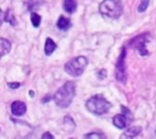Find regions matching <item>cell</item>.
<instances>
[{
  "mask_svg": "<svg viewBox=\"0 0 156 139\" xmlns=\"http://www.w3.org/2000/svg\"><path fill=\"white\" fill-rule=\"evenodd\" d=\"M74 96H76V84L71 81H68L62 87L58 88L53 96V99L58 107L66 109L71 104Z\"/></svg>",
  "mask_w": 156,
  "mask_h": 139,
  "instance_id": "cell-1",
  "label": "cell"
},
{
  "mask_svg": "<svg viewBox=\"0 0 156 139\" xmlns=\"http://www.w3.org/2000/svg\"><path fill=\"white\" fill-rule=\"evenodd\" d=\"M112 107V104L102 96V94H94L86 101V109L89 112L94 115H103L107 112Z\"/></svg>",
  "mask_w": 156,
  "mask_h": 139,
  "instance_id": "cell-2",
  "label": "cell"
},
{
  "mask_svg": "<svg viewBox=\"0 0 156 139\" xmlns=\"http://www.w3.org/2000/svg\"><path fill=\"white\" fill-rule=\"evenodd\" d=\"M99 11L104 17L117 19L122 14L121 0H103L99 5Z\"/></svg>",
  "mask_w": 156,
  "mask_h": 139,
  "instance_id": "cell-3",
  "label": "cell"
},
{
  "mask_svg": "<svg viewBox=\"0 0 156 139\" xmlns=\"http://www.w3.org/2000/svg\"><path fill=\"white\" fill-rule=\"evenodd\" d=\"M88 65V59L85 56H76L71 59L65 64V72L71 77H79L84 72L86 66Z\"/></svg>",
  "mask_w": 156,
  "mask_h": 139,
  "instance_id": "cell-4",
  "label": "cell"
},
{
  "mask_svg": "<svg viewBox=\"0 0 156 139\" xmlns=\"http://www.w3.org/2000/svg\"><path fill=\"white\" fill-rule=\"evenodd\" d=\"M150 41H151L150 33H144V34H140L138 36L134 37L131 41V43H129V46L137 50L140 55L144 56L149 54V51L147 49V44Z\"/></svg>",
  "mask_w": 156,
  "mask_h": 139,
  "instance_id": "cell-5",
  "label": "cell"
},
{
  "mask_svg": "<svg viewBox=\"0 0 156 139\" xmlns=\"http://www.w3.org/2000/svg\"><path fill=\"white\" fill-rule=\"evenodd\" d=\"M116 79L118 82H126V72H125V48H122L121 53L116 64Z\"/></svg>",
  "mask_w": 156,
  "mask_h": 139,
  "instance_id": "cell-6",
  "label": "cell"
},
{
  "mask_svg": "<svg viewBox=\"0 0 156 139\" xmlns=\"http://www.w3.org/2000/svg\"><path fill=\"white\" fill-rule=\"evenodd\" d=\"M11 112L14 116H23L27 112V104L23 101H14L11 105Z\"/></svg>",
  "mask_w": 156,
  "mask_h": 139,
  "instance_id": "cell-7",
  "label": "cell"
},
{
  "mask_svg": "<svg viewBox=\"0 0 156 139\" xmlns=\"http://www.w3.org/2000/svg\"><path fill=\"white\" fill-rule=\"evenodd\" d=\"M131 120L132 119L129 117H127L126 115L119 114V115H116L113 118V123L118 129H124V127H127L129 122H131Z\"/></svg>",
  "mask_w": 156,
  "mask_h": 139,
  "instance_id": "cell-8",
  "label": "cell"
},
{
  "mask_svg": "<svg viewBox=\"0 0 156 139\" xmlns=\"http://www.w3.org/2000/svg\"><path fill=\"white\" fill-rule=\"evenodd\" d=\"M11 48H12V44L9 39L0 37V57L6 55L8 53H10Z\"/></svg>",
  "mask_w": 156,
  "mask_h": 139,
  "instance_id": "cell-9",
  "label": "cell"
},
{
  "mask_svg": "<svg viewBox=\"0 0 156 139\" xmlns=\"http://www.w3.org/2000/svg\"><path fill=\"white\" fill-rule=\"evenodd\" d=\"M141 127H129L126 131L121 135V138H134L141 133Z\"/></svg>",
  "mask_w": 156,
  "mask_h": 139,
  "instance_id": "cell-10",
  "label": "cell"
},
{
  "mask_svg": "<svg viewBox=\"0 0 156 139\" xmlns=\"http://www.w3.org/2000/svg\"><path fill=\"white\" fill-rule=\"evenodd\" d=\"M76 6H78L76 0H64L63 2V9L69 14H72L73 12H76Z\"/></svg>",
  "mask_w": 156,
  "mask_h": 139,
  "instance_id": "cell-11",
  "label": "cell"
},
{
  "mask_svg": "<svg viewBox=\"0 0 156 139\" xmlns=\"http://www.w3.org/2000/svg\"><path fill=\"white\" fill-rule=\"evenodd\" d=\"M56 47H58V45L54 43L53 39L48 37V38L46 39V43H45V54L48 56L51 55V54L53 53L54 50L56 49Z\"/></svg>",
  "mask_w": 156,
  "mask_h": 139,
  "instance_id": "cell-12",
  "label": "cell"
},
{
  "mask_svg": "<svg viewBox=\"0 0 156 139\" xmlns=\"http://www.w3.org/2000/svg\"><path fill=\"white\" fill-rule=\"evenodd\" d=\"M56 27L60 29V30L66 31L71 27V21H70V19L67 18V17L60 16V18L58 19V23H56Z\"/></svg>",
  "mask_w": 156,
  "mask_h": 139,
  "instance_id": "cell-13",
  "label": "cell"
},
{
  "mask_svg": "<svg viewBox=\"0 0 156 139\" xmlns=\"http://www.w3.org/2000/svg\"><path fill=\"white\" fill-rule=\"evenodd\" d=\"M4 21H6L8 23H10L11 26H16L17 25L16 17L13 15V13L11 10H6V12H4Z\"/></svg>",
  "mask_w": 156,
  "mask_h": 139,
  "instance_id": "cell-14",
  "label": "cell"
},
{
  "mask_svg": "<svg viewBox=\"0 0 156 139\" xmlns=\"http://www.w3.org/2000/svg\"><path fill=\"white\" fill-rule=\"evenodd\" d=\"M64 125H65L66 130H68L69 133H71L74 129H76V123H74L73 119L69 116H66L64 118Z\"/></svg>",
  "mask_w": 156,
  "mask_h": 139,
  "instance_id": "cell-15",
  "label": "cell"
},
{
  "mask_svg": "<svg viewBox=\"0 0 156 139\" xmlns=\"http://www.w3.org/2000/svg\"><path fill=\"white\" fill-rule=\"evenodd\" d=\"M41 4H44V0H28L27 1L28 10H29L30 12L34 11L35 9H37L38 6H41Z\"/></svg>",
  "mask_w": 156,
  "mask_h": 139,
  "instance_id": "cell-16",
  "label": "cell"
},
{
  "mask_svg": "<svg viewBox=\"0 0 156 139\" xmlns=\"http://www.w3.org/2000/svg\"><path fill=\"white\" fill-rule=\"evenodd\" d=\"M31 23H32V25L34 28H38L39 25H41V17L39 16L37 13L33 12L31 14Z\"/></svg>",
  "mask_w": 156,
  "mask_h": 139,
  "instance_id": "cell-17",
  "label": "cell"
},
{
  "mask_svg": "<svg viewBox=\"0 0 156 139\" xmlns=\"http://www.w3.org/2000/svg\"><path fill=\"white\" fill-rule=\"evenodd\" d=\"M85 138H105V135L101 132H93V133H89L84 135Z\"/></svg>",
  "mask_w": 156,
  "mask_h": 139,
  "instance_id": "cell-18",
  "label": "cell"
},
{
  "mask_svg": "<svg viewBox=\"0 0 156 139\" xmlns=\"http://www.w3.org/2000/svg\"><path fill=\"white\" fill-rule=\"evenodd\" d=\"M149 2H150V0H141L140 3H139V5H138V12H140V13L144 12V11L148 9Z\"/></svg>",
  "mask_w": 156,
  "mask_h": 139,
  "instance_id": "cell-19",
  "label": "cell"
},
{
  "mask_svg": "<svg viewBox=\"0 0 156 139\" xmlns=\"http://www.w3.org/2000/svg\"><path fill=\"white\" fill-rule=\"evenodd\" d=\"M121 111H122V112H123L124 115H126L127 117H129V118L133 120V115H132V112H131V111H129V109H126V107L122 105V106H121Z\"/></svg>",
  "mask_w": 156,
  "mask_h": 139,
  "instance_id": "cell-20",
  "label": "cell"
},
{
  "mask_svg": "<svg viewBox=\"0 0 156 139\" xmlns=\"http://www.w3.org/2000/svg\"><path fill=\"white\" fill-rule=\"evenodd\" d=\"M8 86L11 88V89H17V88H19V86H20V83H18V82H15V83H8Z\"/></svg>",
  "mask_w": 156,
  "mask_h": 139,
  "instance_id": "cell-21",
  "label": "cell"
},
{
  "mask_svg": "<svg viewBox=\"0 0 156 139\" xmlns=\"http://www.w3.org/2000/svg\"><path fill=\"white\" fill-rule=\"evenodd\" d=\"M106 74H107V72H106V70H105V69H101L100 71L98 72L99 79H104L105 77H106Z\"/></svg>",
  "mask_w": 156,
  "mask_h": 139,
  "instance_id": "cell-22",
  "label": "cell"
},
{
  "mask_svg": "<svg viewBox=\"0 0 156 139\" xmlns=\"http://www.w3.org/2000/svg\"><path fill=\"white\" fill-rule=\"evenodd\" d=\"M41 138H44V139H46V138H54V136L52 135L51 133H49V132H46V133H44V134H43Z\"/></svg>",
  "mask_w": 156,
  "mask_h": 139,
  "instance_id": "cell-23",
  "label": "cell"
},
{
  "mask_svg": "<svg viewBox=\"0 0 156 139\" xmlns=\"http://www.w3.org/2000/svg\"><path fill=\"white\" fill-rule=\"evenodd\" d=\"M52 99L51 94H46V97L44 99H41V103H47L48 101H50Z\"/></svg>",
  "mask_w": 156,
  "mask_h": 139,
  "instance_id": "cell-24",
  "label": "cell"
},
{
  "mask_svg": "<svg viewBox=\"0 0 156 139\" xmlns=\"http://www.w3.org/2000/svg\"><path fill=\"white\" fill-rule=\"evenodd\" d=\"M4 21V13L2 12V10L0 9V27H1L2 23Z\"/></svg>",
  "mask_w": 156,
  "mask_h": 139,
  "instance_id": "cell-25",
  "label": "cell"
},
{
  "mask_svg": "<svg viewBox=\"0 0 156 139\" xmlns=\"http://www.w3.org/2000/svg\"><path fill=\"white\" fill-rule=\"evenodd\" d=\"M29 94H30V97H32V98H33V97H34V91H32V90H30Z\"/></svg>",
  "mask_w": 156,
  "mask_h": 139,
  "instance_id": "cell-26",
  "label": "cell"
}]
</instances>
